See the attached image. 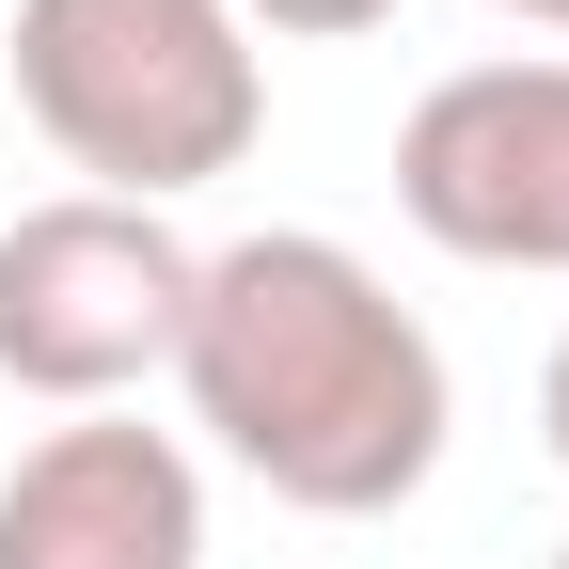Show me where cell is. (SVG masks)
Instances as JSON below:
<instances>
[{
	"mask_svg": "<svg viewBox=\"0 0 569 569\" xmlns=\"http://www.w3.org/2000/svg\"><path fill=\"white\" fill-rule=\"evenodd\" d=\"M174 396H190L206 443H222L269 507H301V522H396L411 490L443 475V427H459L443 332H427L348 238H317V222L222 238L190 269Z\"/></svg>",
	"mask_w": 569,
	"mask_h": 569,
	"instance_id": "1",
	"label": "cell"
},
{
	"mask_svg": "<svg viewBox=\"0 0 569 569\" xmlns=\"http://www.w3.org/2000/svg\"><path fill=\"white\" fill-rule=\"evenodd\" d=\"M396 0H238V32H284V48H332V32H380Z\"/></svg>",
	"mask_w": 569,
	"mask_h": 569,
	"instance_id": "6",
	"label": "cell"
},
{
	"mask_svg": "<svg viewBox=\"0 0 569 569\" xmlns=\"http://www.w3.org/2000/svg\"><path fill=\"white\" fill-rule=\"evenodd\" d=\"M538 443H553V475H569V332H553V365H538Z\"/></svg>",
	"mask_w": 569,
	"mask_h": 569,
	"instance_id": "7",
	"label": "cell"
},
{
	"mask_svg": "<svg viewBox=\"0 0 569 569\" xmlns=\"http://www.w3.org/2000/svg\"><path fill=\"white\" fill-rule=\"evenodd\" d=\"M17 111L111 206H174L253 159L269 63L238 0H17Z\"/></svg>",
	"mask_w": 569,
	"mask_h": 569,
	"instance_id": "2",
	"label": "cell"
},
{
	"mask_svg": "<svg viewBox=\"0 0 569 569\" xmlns=\"http://www.w3.org/2000/svg\"><path fill=\"white\" fill-rule=\"evenodd\" d=\"M396 206L459 269H569V63H459L396 127Z\"/></svg>",
	"mask_w": 569,
	"mask_h": 569,
	"instance_id": "4",
	"label": "cell"
},
{
	"mask_svg": "<svg viewBox=\"0 0 569 569\" xmlns=\"http://www.w3.org/2000/svg\"><path fill=\"white\" fill-rule=\"evenodd\" d=\"M490 17H522V32H569V0H490Z\"/></svg>",
	"mask_w": 569,
	"mask_h": 569,
	"instance_id": "8",
	"label": "cell"
},
{
	"mask_svg": "<svg viewBox=\"0 0 569 569\" xmlns=\"http://www.w3.org/2000/svg\"><path fill=\"white\" fill-rule=\"evenodd\" d=\"M190 238L159 206H111V190H48L0 222V380L48 396V411H111L174 365L190 332Z\"/></svg>",
	"mask_w": 569,
	"mask_h": 569,
	"instance_id": "3",
	"label": "cell"
},
{
	"mask_svg": "<svg viewBox=\"0 0 569 569\" xmlns=\"http://www.w3.org/2000/svg\"><path fill=\"white\" fill-rule=\"evenodd\" d=\"M553 569H569V553H553Z\"/></svg>",
	"mask_w": 569,
	"mask_h": 569,
	"instance_id": "9",
	"label": "cell"
},
{
	"mask_svg": "<svg viewBox=\"0 0 569 569\" xmlns=\"http://www.w3.org/2000/svg\"><path fill=\"white\" fill-rule=\"evenodd\" d=\"M0 569H206V475L174 427L80 411L0 475Z\"/></svg>",
	"mask_w": 569,
	"mask_h": 569,
	"instance_id": "5",
	"label": "cell"
}]
</instances>
